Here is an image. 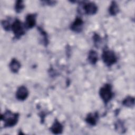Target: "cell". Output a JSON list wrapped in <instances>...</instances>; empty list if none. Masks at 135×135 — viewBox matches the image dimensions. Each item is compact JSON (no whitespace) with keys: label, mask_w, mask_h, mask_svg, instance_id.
<instances>
[{"label":"cell","mask_w":135,"mask_h":135,"mask_svg":"<svg viewBox=\"0 0 135 135\" xmlns=\"http://www.w3.org/2000/svg\"><path fill=\"white\" fill-rule=\"evenodd\" d=\"M102 59L107 66H111L117 62V57L115 53L110 50L105 49L102 54Z\"/></svg>","instance_id":"2"},{"label":"cell","mask_w":135,"mask_h":135,"mask_svg":"<svg viewBox=\"0 0 135 135\" xmlns=\"http://www.w3.org/2000/svg\"><path fill=\"white\" fill-rule=\"evenodd\" d=\"M2 25L5 31H9L11 29V25L8 20H3Z\"/></svg>","instance_id":"19"},{"label":"cell","mask_w":135,"mask_h":135,"mask_svg":"<svg viewBox=\"0 0 135 135\" xmlns=\"http://www.w3.org/2000/svg\"><path fill=\"white\" fill-rule=\"evenodd\" d=\"M38 30L39 31L40 33H41V34L42 35V36H43V41L44 42V45H47V43L49 42V41H48V38H47V34H46V33L41 28V27H38L37 28Z\"/></svg>","instance_id":"17"},{"label":"cell","mask_w":135,"mask_h":135,"mask_svg":"<svg viewBox=\"0 0 135 135\" xmlns=\"http://www.w3.org/2000/svg\"><path fill=\"white\" fill-rule=\"evenodd\" d=\"M134 103V98L131 96L127 97L122 101L123 105L127 107H132Z\"/></svg>","instance_id":"14"},{"label":"cell","mask_w":135,"mask_h":135,"mask_svg":"<svg viewBox=\"0 0 135 135\" xmlns=\"http://www.w3.org/2000/svg\"><path fill=\"white\" fill-rule=\"evenodd\" d=\"M119 11V8L117 4V3L114 1H112L110 5L109 8V13L111 15L114 16L117 15Z\"/></svg>","instance_id":"13"},{"label":"cell","mask_w":135,"mask_h":135,"mask_svg":"<svg viewBox=\"0 0 135 135\" xmlns=\"http://www.w3.org/2000/svg\"><path fill=\"white\" fill-rule=\"evenodd\" d=\"M43 3H45V4H46V5H52L55 4V1H43Z\"/></svg>","instance_id":"20"},{"label":"cell","mask_w":135,"mask_h":135,"mask_svg":"<svg viewBox=\"0 0 135 135\" xmlns=\"http://www.w3.org/2000/svg\"><path fill=\"white\" fill-rule=\"evenodd\" d=\"M82 8L84 13L88 15H94L98 11V6L93 2L84 3Z\"/></svg>","instance_id":"5"},{"label":"cell","mask_w":135,"mask_h":135,"mask_svg":"<svg viewBox=\"0 0 135 135\" xmlns=\"http://www.w3.org/2000/svg\"><path fill=\"white\" fill-rule=\"evenodd\" d=\"M99 95L104 103L107 104L110 101L113 95L111 84L106 83L102 86L99 90Z\"/></svg>","instance_id":"3"},{"label":"cell","mask_w":135,"mask_h":135,"mask_svg":"<svg viewBox=\"0 0 135 135\" xmlns=\"http://www.w3.org/2000/svg\"><path fill=\"white\" fill-rule=\"evenodd\" d=\"M25 25L18 19H15L11 25V30H12L15 37L18 38L25 34Z\"/></svg>","instance_id":"4"},{"label":"cell","mask_w":135,"mask_h":135,"mask_svg":"<svg viewBox=\"0 0 135 135\" xmlns=\"http://www.w3.org/2000/svg\"><path fill=\"white\" fill-rule=\"evenodd\" d=\"M115 130L119 133H123L126 130L124 124L121 121H118L116 122L115 124Z\"/></svg>","instance_id":"16"},{"label":"cell","mask_w":135,"mask_h":135,"mask_svg":"<svg viewBox=\"0 0 135 135\" xmlns=\"http://www.w3.org/2000/svg\"><path fill=\"white\" fill-rule=\"evenodd\" d=\"M19 114L7 110L1 116V120L4 122L5 127H12L15 126L18 120Z\"/></svg>","instance_id":"1"},{"label":"cell","mask_w":135,"mask_h":135,"mask_svg":"<svg viewBox=\"0 0 135 135\" xmlns=\"http://www.w3.org/2000/svg\"><path fill=\"white\" fill-rule=\"evenodd\" d=\"M25 7L24 2L23 1H17L15 5V10L16 13H21L24 9Z\"/></svg>","instance_id":"15"},{"label":"cell","mask_w":135,"mask_h":135,"mask_svg":"<svg viewBox=\"0 0 135 135\" xmlns=\"http://www.w3.org/2000/svg\"><path fill=\"white\" fill-rule=\"evenodd\" d=\"M63 130V127L62 124L57 119H55L50 128L51 131L54 134H58L62 133Z\"/></svg>","instance_id":"10"},{"label":"cell","mask_w":135,"mask_h":135,"mask_svg":"<svg viewBox=\"0 0 135 135\" xmlns=\"http://www.w3.org/2000/svg\"><path fill=\"white\" fill-rule=\"evenodd\" d=\"M36 14H28L25 18V27L26 28H33L36 24Z\"/></svg>","instance_id":"8"},{"label":"cell","mask_w":135,"mask_h":135,"mask_svg":"<svg viewBox=\"0 0 135 135\" xmlns=\"http://www.w3.org/2000/svg\"><path fill=\"white\" fill-rule=\"evenodd\" d=\"M99 118V114L97 112L89 113L85 118V121L91 126H95L97 124Z\"/></svg>","instance_id":"9"},{"label":"cell","mask_w":135,"mask_h":135,"mask_svg":"<svg viewBox=\"0 0 135 135\" xmlns=\"http://www.w3.org/2000/svg\"><path fill=\"white\" fill-rule=\"evenodd\" d=\"M28 95V91L26 87L22 85L20 86L16 92V98L20 101L25 100Z\"/></svg>","instance_id":"7"},{"label":"cell","mask_w":135,"mask_h":135,"mask_svg":"<svg viewBox=\"0 0 135 135\" xmlns=\"http://www.w3.org/2000/svg\"><path fill=\"white\" fill-rule=\"evenodd\" d=\"M21 66V65L20 62L15 58L12 59L9 65L11 71L13 73H17L20 69Z\"/></svg>","instance_id":"11"},{"label":"cell","mask_w":135,"mask_h":135,"mask_svg":"<svg viewBox=\"0 0 135 135\" xmlns=\"http://www.w3.org/2000/svg\"><path fill=\"white\" fill-rule=\"evenodd\" d=\"M84 22L79 17H77L71 25L70 28L72 31L76 33H80L82 31Z\"/></svg>","instance_id":"6"},{"label":"cell","mask_w":135,"mask_h":135,"mask_svg":"<svg viewBox=\"0 0 135 135\" xmlns=\"http://www.w3.org/2000/svg\"><path fill=\"white\" fill-rule=\"evenodd\" d=\"M88 60L91 64H95L98 60L97 52L94 50H91L89 53Z\"/></svg>","instance_id":"12"},{"label":"cell","mask_w":135,"mask_h":135,"mask_svg":"<svg viewBox=\"0 0 135 135\" xmlns=\"http://www.w3.org/2000/svg\"><path fill=\"white\" fill-rule=\"evenodd\" d=\"M93 42L95 46L97 47H98L101 43V37L98 34H94L93 36Z\"/></svg>","instance_id":"18"}]
</instances>
